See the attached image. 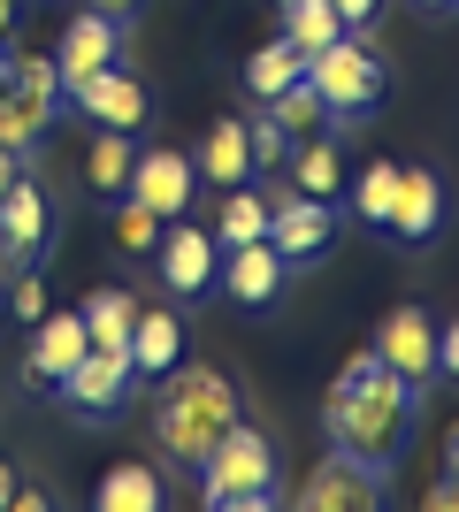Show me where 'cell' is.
<instances>
[{
  "label": "cell",
  "mask_w": 459,
  "mask_h": 512,
  "mask_svg": "<svg viewBox=\"0 0 459 512\" xmlns=\"http://www.w3.org/2000/svg\"><path fill=\"white\" fill-rule=\"evenodd\" d=\"M414 421H421V383L391 375V367L375 360V344H360V352L337 367V383H329V398H322L329 444L352 451V459L375 467V474L398 467V451H406Z\"/></svg>",
  "instance_id": "1"
},
{
  "label": "cell",
  "mask_w": 459,
  "mask_h": 512,
  "mask_svg": "<svg viewBox=\"0 0 459 512\" xmlns=\"http://www.w3.org/2000/svg\"><path fill=\"white\" fill-rule=\"evenodd\" d=\"M238 383L222 367H169L161 375V398H153V444L161 459L184 474H199V459L222 444V428H238Z\"/></svg>",
  "instance_id": "2"
},
{
  "label": "cell",
  "mask_w": 459,
  "mask_h": 512,
  "mask_svg": "<svg viewBox=\"0 0 459 512\" xmlns=\"http://www.w3.org/2000/svg\"><path fill=\"white\" fill-rule=\"evenodd\" d=\"M199 505L215 512H268L284 505V482H276V444H268L261 428H222V444L199 459Z\"/></svg>",
  "instance_id": "3"
},
{
  "label": "cell",
  "mask_w": 459,
  "mask_h": 512,
  "mask_svg": "<svg viewBox=\"0 0 459 512\" xmlns=\"http://www.w3.org/2000/svg\"><path fill=\"white\" fill-rule=\"evenodd\" d=\"M306 77H314V92H322V115H337V123H360V115H375L383 107V92H391V69H383V54H375L368 39H337L322 46V54H306Z\"/></svg>",
  "instance_id": "4"
},
{
  "label": "cell",
  "mask_w": 459,
  "mask_h": 512,
  "mask_svg": "<svg viewBox=\"0 0 459 512\" xmlns=\"http://www.w3.org/2000/svg\"><path fill=\"white\" fill-rule=\"evenodd\" d=\"M329 237H337V199L291 192V184H276V192H268V245H276L291 268L322 260V253H329Z\"/></svg>",
  "instance_id": "5"
},
{
  "label": "cell",
  "mask_w": 459,
  "mask_h": 512,
  "mask_svg": "<svg viewBox=\"0 0 459 512\" xmlns=\"http://www.w3.org/2000/svg\"><path fill=\"white\" fill-rule=\"evenodd\" d=\"M123 39H131V23L108 16V8H77V16L62 23V39H54V69H62V100L77 77H92V69H115L123 62Z\"/></svg>",
  "instance_id": "6"
},
{
  "label": "cell",
  "mask_w": 459,
  "mask_h": 512,
  "mask_svg": "<svg viewBox=\"0 0 459 512\" xmlns=\"http://www.w3.org/2000/svg\"><path fill=\"white\" fill-rule=\"evenodd\" d=\"M131 383H138L131 352H100V344H92L85 360L62 375V390H54V398H62L69 413H85V421H115V413H123V398H131Z\"/></svg>",
  "instance_id": "7"
},
{
  "label": "cell",
  "mask_w": 459,
  "mask_h": 512,
  "mask_svg": "<svg viewBox=\"0 0 459 512\" xmlns=\"http://www.w3.org/2000/svg\"><path fill=\"white\" fill-rule=\"evenodd\" d=\"M92 352V329H85V314H77V306H69V314H54V306H46V321H31V352H23V390H62V375L77 360H85Z\"/></svg>",
  "instance_id": "8"
},
{
  "label": "cell",
  "mask_w": 459,
  "mask_h": 512,
  "mask_svg": "<svg viewBox=\"0 0 459 512\" xmlns=\"http://www.w3.org/2000/svg\"><path fill=\"white\" fill-rule=\"evenodd\" d=\"M375 360L406 383H437V314L429 306H391L375 321Z\"/></svg>",
  "instance_id": "9"
},
{
  "label": "cell",
  "mask_w": 459,
  "mask_h": 512,
  "mask_svg": "<svg viewBox=\"0 0 459 512\" xmlns=\"http://www.w3.org/2000/svg\"><path fill=\"white\" fill-rule=\"evenodd\" d=\"M153 260H161V283H169L176 299H199V291H215V283H222V237L192 230L184 214H176L169 230H161Z\"/></svg>",
  "instance_id": "10"
},
{
  "label": "cell",
  "mask_w": 459,
  "mask_h": 512,
  "mask_svg": "<svg viewBox=\"0 0 459 512\" xmlns=\"http://www.w3.org/2000/svg\"><path fill=\"white\" fill-rule=\"evenodd\" d=\"M291 505H306V512H368V505H383V474L360 467L352 451L329 444V459L299 482V497H291Z\"/></svg>",
  "instance_id": "11"
},
{
  "label": "cell",
  "mask_w": 459,
  "mask_h": 512,
  "mask_svg": "<svg viewBox=\"0 0 459 512\" xmlns=\"http://www.w3.org/2000/svg\"><path fill=\"white\" fill-rule=\"evenodd\" d=\"M192 192H199L192 153H176V146H138V169H131V199H138V207H153L161 222H176V214L192 207Z\"/></svg>",
  "instance_id": "12"
},
{
  "label": "cell",
  "mask_w": 459,
  "mask_h": 512,
  "mask_svg": "<svg viewBox=\"0 0 459 512\" xmlns=\"http://www.w3.org/2000/svg\"><path fill=\"white\" fill-rule=\"evenodd\" d=\"M192 169H199V184H215V192L261 184V169H253V130H245L238 115H215V123L199 130V146H192Z\"/></svg>",
  "instance_id": "13"
},
{
  "label": "cell",
  "mask_w": 459,
  "mask_h": 512,
  "mask_svg": "<svg viewBox=\"0 0 459 512\" xmlns=\"http://www.w3.org/2000/svg\"><path fill=\"white\" fill-rule=\"evenodd\" d=\"M62 107H77V115H92V123H108V130H138L153 100H146V85H138L131 69H92V77L69 85Z\"/></svg>",
  "instance_id": "14"
},
{
  "label": "cell",
  "mask_w": 459,
  "mask_h": 512,
  "mask_svg": "<svg viewBox=\"0 0 459 512\" xmlns=\"http://www.w3.org/2000/svg\"><path fill=\"white\" fill-rule=\"evenodd\" d=\"M284 283H291V260L268 245V237H253V245H230L222 253V291L238 306H276L284 299Z\"/></svg>",
  "instance_id": "15"
},
{
  "label": "cell",
  "mask_w": 459,
  "mask_h": 512,
  "mask_svg": "<svg viewBox=\"0 0 459 512\" xmlns=\"http://www.w3.org/2000/svg\"><path fill=\"white\" fill-rule=\"evenodd\" d=\"M46 237H54V207H46V184L23 169L16 184H8V199H0V245L39 260V253H46Z\"/></svg>",
  "instance_id": "16"
},
{
  "label": "cell",
  "mask_w": 459,
  "mask_h": 512,
  "mask_svg": "<svg viewBox=\"0 0 459 512\" xmlns=\"http://www.w3.org/2000/svg\"><path fill=\"white\" fill-rule=\"evenodd\" d=\"M131 169H138V130H92V153H85V184L100 207H115V199L131 192Z\"/></svg>",
  "instance_id": "17"
},
{
  "label": "cell",
  "mask_w": 459,
  "mask_h": 512,
  "mask_svg": "<svg viewBox=\"0 0 459 512\" xmlns=\"http://www.w3.org/2000/svg\"><path fill=\"white\" fill-rule=\"evenodd\" d=\"M437 222H444V176H429V169H406V176H398L391 230L406 237V245H421V237H437Z\"/></svg>",
  "instance_id": "18"
},
{
  "label": "cell",
  "mask_w": 459,
  "mask_h": 512,
  "mask_svg": "<svg viewBox=\"0 0 459 512\" xmlns=\"http://www.w3.org/2000/svg\"><path fill=\"white\" fill-rule=\"evenodd\" d=\"M85 329L100 352H131V329H138V299L123 291V283H100V291H85Z\"/></svg>",
  "instance_id": "19"
},
{
  "label": "cell",
  "mask_w": 459,
  "mask_h": 512,
  "mask_svg": "<svg viewBox=\"0 0 459 512\" xmlns=\"http://www.w3.org/2000/svg\"><path fill=\"white\" fill-rule=\"evenodd\" d=\"M92 505H100V512H161L169 497H161V474H153V467H138V459H115V467L100 474Z\"/></svg>",
  "instance_id": "20"
},
{
  "label": "cell",
  "mask_w": 459,
  "mask_h": 512,
  "mask_svg": "<svg viewBox=\"0 0 459 512\" xmlns=\"http://www.w3.org/2000/svg\"><path fill=\"white\" fill-rule=\"evenodd\" d=\"M176 360H184V329H176V314H161V306H138L131 367H138V375H169Z\"/></svg>",
  "instance_id": "21"
},
{
  "label": "cell",
  "mask_w": 459,
  "mask_h": 512,
  "mask_svg": "<svg viewBox=\"0 0 459 512\" xmlns=\"http://www.w3.org/2000/svg\"><path fill=\"white\" fill-rule=\"evenodd\" d=\"M291 192H314V199H337L345 192V161H337V138H306L291 146Z\"/></svg>",
  "instance_id": "22"
},
{
  "label": "cell",
  "mask_w": 459,
  "mask_h": 512,
  "mask_svg": "<svg viewBox=\"0 0 459 512\" xmlns=\"http://www.w3.org/2000/svg\"><path fill=\"white\" fill-rule=\"evenodd\" d=\"M46 123H54V107H46V100H31L23 85L0 92V146H8V153H23V161H31V153H39V138H46Z\"/></svg>",
  "instance_id": "23"
},
{
  "label": "cell",
  "mask_w": 459,
  "mask_h": 512,
  "mask_svg": "<svg viewBox=\"0 0 459 512\" xmlns=\"http://www.w3.org/2000/svg\"><path fill=\"white\" fill-rule=\"evenodd\" d=\"M299 77H306V54L291 39H268V46L245 54V92H253V100H276V92L299 85Z\"/></svg>",
  "instance_id": "24"
},
{
  "label": "cell",
  "mask_w": 459,
  "mask_h": 512,
  "mask_svg": "<svg viewBox=\"0 0 459 512\" xmlns=\"http://www.w3.org/2000/svg\"><path fill=\"white\" fill-rule=\"evenodd\" d=\"M284 39L299 54H322V46L345 39V16H337V0H291L284 8Z\"/></svg>",
  "instance_id": "25"
},
{
  "label": "cell",
  "mask_w": 459,
  "mask_h": 512,
  "mask_svg": "<svg viewBox=\"0 0 459 512\" xmlns=\"http://www.w3.org/2000/svg\"><path fill=\"white\" fill-rule=\"evenodd\" d=\"M398 161H368V169L352 176V214L360 222H375V230H391V207H398Z\"/></svg>",
  "instance_id": "26"
},
{
  "label": "cell",
  "mask_w": 459,
  "mask_h": 512,
  "mask_svg": "<svg viewBox=\"0 0 459 512\" xmlns=\"http://www.w3.org/2000/svg\"><path fill=\"white\" fill-rule=\"evenodd\" d=\"M215 237H222V253H230V245H253V237H268V192H253V184L222 192V222H215Z\"/></svg>",
  "instance_id": "27"
},
{
  "label": "cell",
  "mask_w": 459,
  "mask_h": 512,
  "mask_svg": "<svg viewBox=\"0 0 459 512\" xmlns=\"http://www.w3.org/2000/svg\"><path fill=\"white\" fill-rule=\"evenodd\" d=\"M161 230H169V222H161L153 207H138L131 192L115 199V245H123V253H153V245H161Z\"/></svg>",
  "instance_id": "28"
},
{
  "label": "cell",
  "mask_w": 459,
  "mask_h": 512,
  "mask_svg": "<svg viewBox=\"0 0 459 512\" xmlns=\"http://www.w3.org/2000/svg\"><path fill=\"white\" fill-rule=\"evenodd\" d=\"M268 107V115H276V123H284V130H314V123H322V92H314V77H299V85H284V92H276V100H261Z\"/></svg>",
  "instance_id": "29"
},
{
  "label": "cell",
  "mask_w": 459,
  "mask_h": 512,
  "mask_svg": "<svg viewBox=\"0 0 459 512\" xmlns=\"http://www.w3.org/2000/svg\"><path fill=\"white\" fill-rule=\"evenodd\" d=\"M245 130H253V169H284V161H291V130L284 123H276V115H268V107H261V123H245Z\"/></svg>",
  "instance_id": "30"
},
{
  "label": "cell",
  "mask_w": 459,
  "mask_h": 512,
  "mask_svg": "<svg viewBox=\"0 0 459 512\" xmlns=\"http://www.w3.org/2000/svg\"><path fill=\"white\" fill-rule=\"evenodd\" d=\"M8 314H16V321H46V276H39V260H31L23 276H8Z\"/></svg>",
  "instance_id": "31"
},
{
  "label": "cell",
  "mask_w": 459,
  "mask_h": 512,
  "mask_svg": "<svg viewBox=\"0 0 459 512\" xmlns=\"http://www.w3.org/2000/svg\"><path fill=\"white\" fill-rule=\"evenodd\" d=\"M437 375H444V383H459V314L437 329Z\"/></svg>",
  "instance_id": "32"
},
{
  "label": "cell",
  "mask_w": 459,
  "mask_h": 512,
  "mask_svg": "<svg viewBox=\"0 0 459 512\" xmlns=\"http://www.w3.org/2000/svg\"><path fill=\"white\" fill-rule=\"evenodd\" d=\"M421 505H429V512H459V474H437V490L421 497Z\"/></svg>",
  "instance_id": "33"
},
{
  "label": "cell",
  "mask_w": 459,
  "mask_h": 512,
  "mask_svg": "<svg viewBox=\"0 0 459 512\" xmlns=\"http://www.w3.org/2000/svg\"><path fill=\"white\" fill-rule=\"evenodd\" d=\"M375 8H383V0H337V16H345V31H360V23H375Z\"/></svg>",
  "instance_id": "34"
},
{
  "label": "cell",
  "mask_w": 459,
  "mask_h": 512,
  "mask_svg": "<svg viewBox=\"0 0 459 512\" xmlns=\"http://www.w3.org/2000/svg\"><path fill=\"white\" fill-rule=\"evenodd\" d=\"M46 505H54V497H46L39 482H23V490H16V505H8V512H46Z\"/></svg>",
  "instance_id": "35"
},
{
  "label": "cell",
  "mask_w": 459,
  "mask_h": 512,
  "mask_svg": "<svg viewBox=\"0 0 459 512\" xmlns=\"http://www.w3.org/2000/svg\"><path fill=\"white\" fill-rule=\"evenodd\" d=\"M31 16V8H23V0H0V39H16V23Z\"/></svg>",
  "instance_id": "36"
},
{
  "label": "cell",
  "mask_w": 459,
  "mask_h": 512,
  "mask_svg": "<svg viewBox=\"0 0 459 512\" xmlns=\"http://www.w3.org/2000/svg\"><path fill=\"white\" fill-rule=\"evenodd\" d=\"M16 176H23V153L0 146V199H8V184H16Z\"/></svg>",
  "instance_id": "37"
},
{
  "label": "cell",
  "mask_w": 459,
  "mask_h": 512,
  "mask_svg": "<svg viewBox=\"0 0 459 512\" xmlns=\"http://www.w3.org/2000/svg\"><path fill=\"white\" fill-rule=\"evenodd\" d=\"M444 474H459V421L444 428Z\"/></svg>",
  "instance_id": "38"
},
{
  "label": "cell",
  "mask_w": 459,
  "mask_h": 512,
  "mask_svg": "<svg viewBox=\"0 0 459 512\" xmlns=\"http://www.w3.org/2000/svg\"><path fill=\"white\" fill-rule=\"evenodd\" d=\"M16 505V467H8V459H0V512Z\"/></svg>",
  "instance_id": "39"
},
{
  "label": "cell",
  "mask_w": 459,
  "mask_h": 512,
  "mask_svg": "<svg viewBox=\"0 0 459 512\" xmlns=\"http://www.w3.org/2000/svg\"><path fill=\"white\" fill-rule=\"evenodd\" d=\"M85 8H108V16H123V23L138 16V0H85Z\"/></svg>",
  "instance_id": "40"
},
{
  "label": "cell",
  "mask_w": 459,
  "mask_h": 512,
  "mask_svg": "<svg viewBox=\"0 0 459 512\" xmlns=\"http://www.w3.org/2000/svg\"><path fill=\"white\" fill-rule=\"evenodd\" d=\"M0 321H8V276H0Z\"/></svg>",
  "instance_id": "41"
},
{
  "label": "cell",
  "mask_w": 459,
  "mask_h": 512,
  "mask_svg": "<svg viewBox=\"0 0 459 512\" xmlns=\"http://www.w3.org/2000/svg\"><path fill=\"white\" fill-rule=\"evenodd\" d=\"M421 8H437V16H444V8H452V0H421Z\"/></svg>",
  "instance_id": "42"
},
{
  "label": "cell",
  "mask_w": 459,
  "mask_h": 512,
  "mask_svg": "<svg viewBox=\"0 0 459 512\" xmlns=\"http://www.w3.org/2000/svg\"><path fill=\"white\" fill-rule=\"evenodd\" d=\"M276 8H291V0H276Z\"/></svg>",
  "instance_id": "43"
},
{
  "label": "cell",
  "mask_w": 459,
  "mask_h": 512,
  "mask_svg": "<svg viewBox=\"0 0 459 512\" xmlns=\"http://www.w3.org/2000/svg\"><path fill=\"white\" fill-rule=\"evenodd\" d=\"M452 8H459V0H452Z\"/></svg>",
  "instance_id": "44"
}]
</instances>
